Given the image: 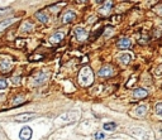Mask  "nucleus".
<instances>
[{
	"mask_svg": "<svg viewBox=\"0 0 162 140\" xmlns=\"http://www.w3.org/2000/svg\"><path fill=\"white\" fill-rule=\"evenodd\" d=\"M94 82V73L90 67H82L79 73V83L82 87H87Z\"/></svg>",
	"mask_w": 162,
	"mask_h": 140,
	"instance_id": "f257e3e1",
	"label": "nucleus"
},
{
	"mask_svg": "<svg viewBox=\"0 0 162 140\" xmlns=\"http://www.w3.org/2000/svg\"><path fill=\"white\" fill-rule=\"evenodd\" d=\"M34 116H36V114H34V112H24V114H19V115H17V116L14 118V120H15L17 122H27V121L32 120Z\"/></svg>",
	"mask_w": 162,
	"mask_h": 140,
	"instance_id": "f03ea898",
	"label": "nucleus"
},
{
	"mask_svg": "<svg viewBox=\"0 0 162 140\" xmlns=\"http://www.w3.org/2000/svg\"><path fill=\"white\" fill-rule=\"evenodd\" d=\"M32 135H33V131H32V129H30L29 126L23 128V129L20 130V132H19V138H20V140H30Z\"/></svg>",
	"mask_w": 162,
	"mask_h": 140,
	"instance_id": "7ed1b4c3",
	"label": "nucleus"
},
{
	"mask_svg": "<svg viewBox=\"0 0 162 140\" xmlns=\"http://www.w3.org/2000/svg\"><path fill=\"white\" fill-rule=\"evenodd\" d=\"M75 36H76L77 41L82 42V41H85V39L87 38V32H86L84 28H81V27H77V28L75 29Z\"/></svg>",
	"mask_w": 162,
	"mask_h": 140,
	"instance_id": "20e7f679",
	"label": "nucleus"
},
{
	"mask_svg": "<svg viewBox=\"0 0 162 140\" xmlns=\"http://www.w3.org/2000/svg\"><path fill=\"white\" fill-rule=\"evenodd\" d=\"M99 77H110L113 75V68L110 66H105V67H102L98 72Z\"/></svg>",
	"mask_w": 162,
	"mask_h": 140,
	"instance_id": "39448f33",
	"label": "nucleus"
},
{
	"mask_svg": "<svg viewBox=\"0 0 162 140\" xmlns=\"http://www.w3.org/2000/svg\"><path fill=\"white\" fill-rule=\"evenodd\" d=\"M17 22V18H9V19H5V20H3V22H0V33L2 32H4L7 28H9L13 23H15Z\"/></svg>",
	"mask_w": 162,
	"mask_h": 140,
	"instance_id": "423d86ee",
	"label": "nucleus"
},
{
	"mask_svg": "<svg viewBox=\"0 0 162 140\" xmlns=\"http://www.w3.org/2000/svg\"><path fill=\"white\" fill-rule=\"evenodd\" d=\"M148 96V91L147 90H144V88H136L134 91H133V97L134 98H144V97H147Z\"/></svg>",
	"mask_w": 162,
	"mask_h": 140,
	"instance_id": "0eeeda50",
	"label": "nucleus"
},
{
	"mask_svg": "<svg viewBox=\"0 0 162 140\" xmlns=\"http://www.w3.org/2000/svg\"><path fill=\"white\" fill-rule=\"evenodd\" d=\"M131 39L129 38H120L119 41H118V43H117V47L118 48H120V49H125V48H129L131 47Z\"/></svg>",
	"mask_w": 162,
	"mask_h": 140,
	"instance_id": "6e6552de",
	"label": "nucleus"
},
{
	"mask_svg": "<svg viewBox=\"0 0 162 140\" xmlns=\"http://www.w3.org/2000/svg\"><path fill=\"white\" fill-rule=\"evenodd\" d=\"M63 37H65V34H63L62 32H56L53 36H51L50 42H51V43H58V42H61V41L63 39Z\"/></svg>",
	"mask_w": 162,
	"mask_h": 140,
	"instance_id": "1a4fd4ad",
	"label": "nucleus"
},
{
	"mask_svg": "<svg viewBox=\"0 0 162 140\" xmlns=\"http://www.w3.org/2000/svg\"><path fill=\"white\" fill-rule=\"evenodd\" d=\"M75 17H76V14L74 13V12H67L66 14L63 15V18H62V22L65 23V24H67V23H71L74 19H75Z\"/></svg>",
	"mask_w": 162,
	"mask_h": 140,
	"instance_id": "9d476101",
	"label": "nucleus"
},
{
	"mask_svg": "<svg viewBox=\"0 0 162 140\" xmlns=\"http://www.w3.org/2000/svg\"><path fill=\"white\" fill-rule=\"evenodd\" d=\"M132 59V54L131 53H122L119 56V61L123 63V64H128Z\"/></svg>",
	"mask_w": 162,
	"mask_h": 140,
	"instance_id": "9b49d317",
	"label": "nucleus"
},
{
	"mask_svg": "<svg viewBox=\"0 0 162 140\" xmlns=\"http://www.w3.org/2000/svg\"><path fill=\"white\" fill-rule=\"evenodd\" d=\"M112 8H113V3H112V2H105V3H104V5H103V7H102V9H100V13L107 14Z\"/></svg>",
	"mask_w": 162,
	"mask_h": 140,
	"instance_id": "f8f14e48",
	"label": "nucleus"
},
{
	"mask_svg": "<svg viewBox=\"0 0 162 140\" xmlns=\"http://www.w3.org/2000/svg\"><path fill=\"white\" fill-rule=\"evenodd\" d=\"M36 17H37V19H38L41 23H47V22H48V17H47V14H44L43 12H38V13L36 14Z\"/></svg>",
	"mask_w": 162,
	"mask_h": 140,
	"instance_id": "ddd939ff",
	"label": "nucleus"
},
{
	"mask_svg": "<svg viewBox=\"0 0 162 140\" xmlns=\"http://www.w3.org/2000/svg\"><path fill=\"white\" fill-rule=\"evenodd\" d=\"M103 128H104V130H107V131H114V130L117 129V125H115V122H105Z\"/></svg>",
	"mask_w": 162,
	"mask_h": 140,
	"instance_id": "4468645a",
	"label": "nucleus"
},
{
	"mask_svg": "<svg viewBox=\"0 0 162 140\" xmlns=\"http://www.w3.org/2000/svg\"><path fill=\"white\" fill-rule=\"evenodd\" d=\"M147 112V106L146 105H139V106L136 109V114L137 115H144Z\"/></svg>",
	"mask_w": 162,
	"mask_h": 140,
	"instance_id": "2eb2a0df",
	"label": "nucleus"
},
{
	"mask_svg": "<svg viewBox=\"0 0 162 140\" xmlns=\"http://www.w3.org/2000/svg\"><path fill=\"white\" fill-rule=\"evenodd\" d=\"M94 138H95V140H104L105 139V134L102 132V131H98V132L94 134Z\"/></svg>",
	"mask_w": 162,
	"mask_h": 140,
	"instance_id": "dca6fc26",
	"label": "nucleus"
},
{
	"mask_svg": "<svg viewBox=\"0 0 162 140\" xmlns=\"http://www.w3.org/2000/svg\"><path fill=\"white\" fill-rule=\"evenodd\" d=\"M25 101V98L24 97H22V96H18V97H15L14 98V101H13V103L15 105V106H18V105H20V103H23Z\"/></svg>",
	"mask_w": 162,
	"mask_h": 140,
	"instance_id": "f3484780",
	"label": "nucleus"
},
{
	"mask_svg": "<svg viewBox=\"0 0 162 140\" xmlns=\"http://www.w3.org/2000/svg\"><path fill=\"white\" fill-rule=\"evenodd\" d=\"M156 114L157 115H159V116H162V102H158V103H156Z\"/></svg>",
	"mask_w": 162,
	"mask_h": 140,
	"instance_id": "a211bd4d",
	"label": "nucleus"
},
{
	"mask_svg": "<svg viewBox=\"0 0 162 140\" xmlns=\"http://www.w3.org/2000/svg\"><path fill=\"white\" fill-rule=\"evenodd\" d=\"M0 69H2V71H9V69H10V64L3 62L2 64H0Z\"/></svg>",
	"mask_w": 162,
	"mask_h": 140,
	"instance_id": "6ab92c4d",
	"label": "nucleus"
},
{
	"mask_svg": "<svg viewBox=\"0 0 162 140\" xmlns=\"http://www.w3.org/2000/svg\"><path fill=\"white\" fill-rule=\"evenodd\" d=\"M12 9L10 8H0V17H3V15H5L7 13H9Z\"/></svg>",
	"mask_w": 162,
	"mask_h": 140,
	"instance_id": "aec40b11",
	"label": "nucleus"
},
{
	"mask_svg": "<svg viewBox=\"0 0 162 140\" xmlns=\"http://www.w3.org/2000/svg\"><path fill=\"white\" fill-rule=\"evenodd\" d=\"M8 87V83L5 80H0V90H5Z\"/></svg>",
	"mask_w": 162,
	"mask_h": 140,
	"instance_id": "412c9836",
	"label": "nucleus"
}]
</instances>
